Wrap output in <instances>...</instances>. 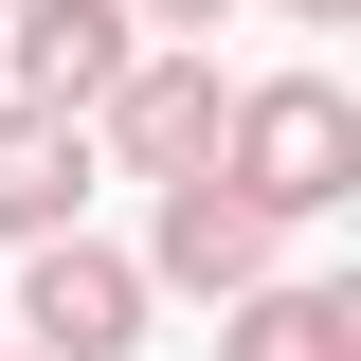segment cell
Returning <instances> with one entry per match:
<instances>
[{
  "label": "cell",
  "mask_w": 361,
  "mask_h": 361,
  "mask_svg": "<svg viewBox=\"0 0 361 361\" xmlns=\"http://www.w3.org/2000/svg\"><path fill=\"white\" fill-rule=\"evenodd\" d=\"M271 235H289V217H253V199L199 163V180H163V235H145V253H163V289L235 307V289H271Z\"/></svg>",
  "instance_id": "obj_5"
},
{
  "label": "cell",
  "mask_w": 361,
  "mask_h": 361,
  "mask_svg": "<svg viewBox=\"0 0 361 361\" xmlns=\"http://www.w3.org/2000/svg\"><path fill=\"white\" fill-rule=\"evenodd\" d=\"M145 343V271L90 253V235H37V271H18V361H127Z\"/></svg>",
  "instance_id": "obj_3"
},
{
  "label": "cell",
  "mask_w": 361,
  "mask_h": 361,
  "mask_svg": "<svg viewBox=\"0 0 361 361\" xmlns=\"http://www.w3.org/2000/svg\"><path fill=\"white\" fill-rule=\"evenodd\" d=\"M289 18H307V37H343V18H361V0H289Z\"/></svg>",
  "instance_id": "obj_9"
},
{
  "label": "cell",
  "mask_w": 361,
  "mask_h": 361,
  "mask_svg": "<svg viewBox=\"0 0 361 361\" xmlns=\"http://www.w3.org/2000/svg\"><path fill=\"white\" fill-rule=\"evenodd\" d=\"M217 109H235V90H217V54L145 37L127 73H109V109H90V145H109L127 180H199V163H217Z\"/></svg>",
  "instance_id": "obj_2"
},
{
  "label": "cell",
  "mask_w": 361,
  "mask_h": 361,
  "mask_svg": "<svg viewBox=\"0 0 361 361\" xmlns=\"http://www.w3.org/2000/svg\"><path fill=\"white\" fill-rule=\"evenodd\" d=\"M0 54H18V109H109V73H127L145 54V18L127 0H18V18H0Z\"/></svg>",
  "instance_id": "obj_4"
},
{
  "label": "cell",
  "mask_w": 361,
  "mask_h": 361,
  "mask_svg": "<svg viewBox=\"0 0 361 361\" xmlns=\"http://www.w3.org/2000/svg\"><path fill=\"white\" fill-rule=\"evenodd\" d=\"M73 199H90V127L73 109H0V235L37 253V235H73Z\"/></svg>",
  "instance_id": "obj_6"
},
{
  "label": "cell",
  "mask_w": 361,
  "mask_h": 361,
  "mask_svg": "<svg viewBox=\"0 0 361 361\" xmlns=\"http://www.w3.org/2000/svg\"><path fill=\"white\" fill-rule=\"evenodd\" d=\"M217 180L253 199V217H343V199H361V109L325 73L235 90V109H217Z\"/></svg>",
  "instance_id": "obj_1"
},
{
  "label": "cell",
  "mask_w": 361,
  "mask_h": 361,
  "mask_svg": "<svg viewBox=\"0 0 361 361\" xmlns=\"http://www.w3.org/2000/svg\"><path fill=\"white\" fill-rule=\"evenodd\" d=\"M127 18H145V37H180V54H199V37L235 18V0H127Z\"/></svg>",
  "instance_id": "obj_8"
},
{
  "label": "cell",
  "mask_w": 361,
  "mask_h": 361,
  "mask_svg": "<svg viewBox=\"0 0 361 361\" xmlns=\"http://www.w3.org/2000/svg\"><path fill=\"white\" fill-rule=\"evenodd\" d=\"M217 361H361V289H235V325H217Z\"/></svg>",
  "instance_id": "obj_7"
}]
</instances>
